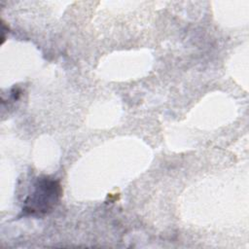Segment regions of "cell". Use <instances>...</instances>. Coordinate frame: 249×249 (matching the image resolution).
I'll list each match as a JSON object with an SVG mask.
<instances>
[{"label": "cell", "mask_w": 249, "mask_h": 249, "mask_svg": "<svg viewBox=\"0 0 249 249\" xmlns=\"http://www.w3.org/2000/svg\"><path fill=\"white\" fill-rule=\"evenodd\" d=\"M61 194V186L57 180L48 176L39 177L24 200L22 212L32 216L46 215L58 204Z\"/></svg>", "instance_id": "obj_1"}]
</instances>
